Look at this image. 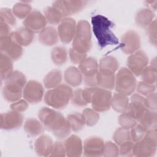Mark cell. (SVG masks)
I'll return each mask as SVG.
<instances>
[{
	"instance_id": "1",
	"label": "cell",
	"mask_w": 157,
	"mask_h": 157,
	"mask_svg": "<svg viewBox=\"0 0 157 157\" xmlns=\"http://www.w3.org/2000/svg\"><path fill=\"white\" fill-rule=\"evenodd\" d=\"M38 117L44 127L56 138L64 139L71 134V125L60 112L48 107H42L38 112Z\"/></svg>"
},
{
	"instance_id": "2",
	"label": "cell",
	"mask_w": 157,
	"mask_h": 157,
	"mask_svg": "<svg viewBox=\"0 0 157 157\" xmlns=\"http://www.w3.org/2000/svg\"><path fill=\"white\" fill-rule=\"evenodd\" d=\"M91 24L93 33L101 48L119 44L118 39L112 31L114 24L108 18L96 15L91 18Z\"/></svg>"
},
{
	"instance_id": "3",
	"label": "cell",
	"mask_w": 157,
	"mask_h": 157,
	"mask_svg": "<svg viewBox=\"0 0 157 157\" xmlns=\"http://www.w3.org/2000/svg\"><path fill=\"white\" fill-rule=\"evenodd\" d=\"M25 75L18 71H13L4 80L2 94L4 99L10 102L20 100L26 84Z\"/></svg>"
},
{
	"instance_id": "4",
	"label": "cell",
	"mask_w": 157,
	"mask_h": 157,
	"mask_svg": "<svg viewBox=\"0 0 157 157\" xmlns=\"http://www.w3.org/2000/svg\"><path fill=\"white\" fill-rule=\"evenodd\" d=\"M72 93L71 86L66 84H60L48 90L44 94V100L48 106L56 109H62L69 104Z\"/></svg>"
},
{
	"instance_id": "5",
	"label": "cell",
	"mask_w": 157,
	"mask_h": 157,
	"mask_svg": "<svg viewBox=\"0 0 157 157\" xmlns=\"http://www.w3.org/2000/svg\"><path fill=\"white\" fill-rule=\"evenodd\" d=\"M91 32L89 23L85 20H80L76 26L72 48L80 53L86 54L91 47Z\"/></svg>"
},
{
	"instance_id": "6",
	"label": "cell",
	"mask_w": 157,
	"mask_h": 157,
	"mask_svg": "<svg viewBox=\"0 0 157 157\" xmlns=\"http://www.w3.org/2000/svg\"><path fill=\"white\" fill-rule=\"evenodd\" d=\"M137 81L135 75L127 67H122L115 75V88L117 92L126 96L131 95L136 90Z\"/></svg>"
},
{
	"instance_id": "7",
	"label": "cell",
	"mask_w": 157,
	"mask_h": 157,
	"mask_svg": "<svg viewBox=\"0 0 157 157\" xmlns=\"http://www.w3.org/2000/svg\"><path fill=\"white\" fill-rule=\"evenodd\" d=\"M83 81L89 86H96V77L98 72V63L93 57L85 58L78 65Z\"/></svg>"
},
{
	"instance_id": "8",
	"label": "cell",
	"mask_w": 157,
	"mask_h": 157,
	"mask_svg": "<svg viewBox=\"0 0 157 157\" xmlns=\"http://www.w3.org/2000/svg\"><path fill=\"white\" fill-rule=\"evenodd\" d=\"M112 98V94L109 90L95 86L90 102L93 109L98 112L108 110L111 107Z\"/></svg>"
},
{
	"instance_id": "9",
	"label": "cell",
	"mask_w": 157,
	"mask_h": 157,
	"mask_svg": "<svg viewBox=\"0 0 157 157\" xmlns=\"http://www.w3.org/2000/svg\"><path fill=\"white\" fill-rule=\"evenodd\" d=\"M44 88L42 85L36 80L28 81L23 91V97L29 103L36 104L40 102L44 96Z\"/></svg>"
},
{
	"instance_id": "10",
	"label": "cell",
	"mask_w": 157,
	"mask_h": 157,
	"mask_svg": "<svg viewBox=\"0 0 157 157\" xmlns=\"http://www.w3.org/2000/svg\"><path fill=\"white\" fill-rule=\"evenodd\" d=\"M148 57L144 51L139 50L130 55L127 60L128 68L135 75L139 76L147 66Z\"/></svg>"
},
{
	"instance_id": "11",
	"label": "cell",
	"mask_w": 157,
	"mask_h": 157,
	"mask_svg": "<svg viewBox=\"0 0 157 157\" xmlns=\"http://www.w3.org/2000/svg\"><path fill=\"white\" fill-rule=\"evenodd\" d=\"M1 52L7 55L12 60H17L23 54V48L12 38V34L2 36L0 39Z\"/></svg>"
},
{
	"instance_id": "12",
	"label": "cell",
	"mask_w": 157,
	"mask_h": 157,
	"mask_svg": "<svg viewBox=\"0 0 157 157\" xmlns=\"http://www.w3.org/2000/svg\"><path fill=\"white\" fill-rule=\"evenodd\" d=\"M140 44L139 34L133 30L126 31L121 38V49L126 55H131L139 50Z\"/></svg>"
},
{
	"instance_id": "13",
	"label": "cell",
	"mask_w": 157,
	"mask_h": 157,
	"mask_svg": "<svg viewBox=\"0 0 157 157\" xmlns=\"http://www.w3.org/2000/svg\"><path fill=\"white\" fill-rule=\"evenodd\" d=\"M76 22L71 17H65L62 20L58 27L59 39L64 44L72 41L76 31Z\"/></svg>"
},
{
	"instance_id": "14",
	"label": "cell",
	"mask_w": 157,
	"mask_h": 157,
	"mask_svg": "<svg viewBox=\"0 0 157 157\" xmlns=\"http://www.w3.org/2000/svg\"><path fill=\"white\" fill-rule=\"evenodd\" d=\"M47 21L44 14L37 10H33L23 20L24 27L33 33H40L47 25Z\"/></svg>"
},
{
	"instance_id": "15",
	"label": "cell",
	"mask_w": 157,
	"mask_h": 157,
	"mask_svg": "<svg viewBox=\"0 0 157 157\" xmlns=\"http://www.w3.org/2000/svg\"><path fill=\"white\" fill-rule=\"evenodd\" d=\"M86 3V1H56L52 6L58 9L63 17H66L81 11Z\"/></svg>"
},
{
	"instance_id": "16",
	"label": "cell",
	"mask_w": 157,
	"mask_h": 157,
	"mask_svg": "<svg viewBox=\"0 0 157 157\" xmlns=\"http://www.w3.org/2000/svg\"><path fill=\"white\" fill-rule=\"evenodd\" d=\"M23 117L21 112L11 110L1 114V128L10 130L19 128L23 123Z\"/></svg>"
},
{
	"instance_id": "17",
	"label": "cell",
	"mask_w": 157,
	"mask_h": 157,
	"mask_svg": "<svg viewBox=\"0 0 157 157\" xmlns=\"http://www.w3.org/2000/svg\"><path fill=\"white\" fill-rule=\"evenodd\" d=\"M104 140L98 137L87 138L83 144V153L85 156H101L103 155Z\"/></svg>"
},
{
	"instance_id": "18",
	"label": "cell",
	"mask_w": 157,
	"mask_h": 157,
	"mask_svg": "<svg viewBox=\"0 0 157 157\" xmlns=\"http://www.w3.org/2000/svg\"><path fill=\"white\" fill-rule=\"evenodd\" d=\"M157 144L152 142L145 137L134 143L133 155L139 157H149L153 156L156 151Z\"/></svg>"
},
{
	"instance_id": "19",
	"label": "cell",
	"mask_w": 157,
	"mask_h": 157,
	"mask_svg": "<svg viewBox=\"0 0 157 157\" xmlns=\"http://www.w3.org/2000/svg\"><path fill=\"white\" fill-rule=\"evenodd\" d=\"M146 110L144 98L139 93L132 94L130 102L129 103L128 112L138 121Z\"/></svg>"
},
{
	"instance_id": "20",
	"label": "cell",
	"mask_w": 157,
	"mask_h": 157,
	"mask_svg": "<svg viewBox=\"0 0 157 157\" xmlns=\"http://www.w3.org/2000/svg\"><path fill=\"white\" fill-rule=\"evenodd\" d=\"M66 155L69 157L80 156L83 150L82 140L76 135H71L67 137L64 142Z\"/></svg>"
},
{
	"instance_id": "21",
	"label": "cell",
	"mask_w": 157,
	"mask_h": 157,
	"mask_svg": "<svg viewBox=\"0 0 157 157\" xmlns=\"http://www.w3.org/2000/svg\"><path fill=\"white\" fill-rule=\"evenodd\" d=\"M53 145L52 139L47 134H42L36 139L34 143L35 151L39 156H50Z\"/></svg>"
},
{
	"instance_id": "22",
	"label": "cell",
	"mask_w": 157,
	"mask_h": 157,
	"mask_svg": "<svg viewBox=\"0 0 157 157\" xmlns=\"http://www.w3.org/2000/svg\"><path fill=\"white\" fill-rule=\"evenodd\" d=\"M97 85L106 90H112L115 88V72L107 70H98L96 77Z\"/></svg>"
},
{
	"instance_id": "23",
	"label": "cell",
	"mask_w": 157,
	"mask_h": 157,
	"mask_svg": "<svg viewBox=\"0 0 157 157\" xmlns=\"http://www.w3.org/2000/svg\"><path fill=\"white\" fill-rule=\"evenodd\" d=\"M39 41L44 45L52 46L58 43L59 36L58 31L53 26H46L39 34Z\"/></svg>"
},
{
	"instance_id": "24",
	"label": "cell",
	"mask_w": 157,
	"mask_h": 157,
	"mask_svg": "<svg viewBox=\"0 0 157 157\" xmlns=\"http://www.w3.org/2000/svg\"><path fill=\"white\" fill-rule=\"evenodd\" d=\"M12 37L20 45L26 47L32 43L34 35V33L23 26L18 28L16 31L13 32Z\"/></svg>"
},
{
	"instance_id": "25",
	"label": "cell",
	"mask_w": 157,
	"mask_h": 157,
	"mask_svg": "<svg viewBox=\"0 0 157 157\" xmlns=\"http://www.w3.org/2000/svg\"><path fill=\"white\" fill-rule=\"evenodd\" d=\"M64 80L68 85L76 87L79 86L83 80L82 75L78 69L74 66L69 67L66 69L64 74Z\"/></svg>"
},
{
	"instance_id": "26",
	"label": "cell",
	"mask_w": 157,
	"mask_h": 157,
	"mask_svg": "<svg viewBox=\"0 0 157 157\" xmlns=\"http://www.w3.org/2000/svg\"><path fill=\"white\" fill-rule=\"evenodd\" d=\"M129 103V99L126 95L117 92L112 96L111 107L116 112L123 113L128 112Z\"/></svg>"
},
{
	"instance_id": "27",
	"label": "cell",
	"mask_w": 157,
	"mask_h": 157,
	"mask_svg": "<svg viewBox=\"0 0 157 157\" xmlns=\"http://www.w3.org/2000/svg\"><path fill=\"white\" fill-rule=\"evenodd\" d=\"M44 128L40 121L34 118H28L24 124L25 131L31 137H35L42 134L44 131Z\"/></svg>"
},
{
	"instance_id": "28",
	"label": "cell",
	"mask_w": 157,
	"mask_h": 157,
	"mask_svg": "<svg viewBox=\"0 0 157 157\" xmlns=\"http://www.w3.org/2000/svg\"><path fill=\"white\" fill-rule=\"evenodd\" d=\"M155 13L149 8L140 9L136 13L135 21L137 26L141 28L148 27L154 20Z\"/></svg>"
},
{
	"instance_id": "29",
	"label": "cell",
	"mask_w": 157,
	"mask_h": 157,
	"mask_svg": "<svg viewBox=\"0 0 157 157\" xmlns=\"http://www.w3.org/2000/svg\"><path fill=\"white\" fill-rule=\"evenodd\" d=\"M140 124L147 131L156 129L157 125V113L156 112L147 110L142 115L138 121Z\"/></svg>"
},
{
	"instance_id": "30",
	"label": "cell",
	"mask_w": 157,
	"mask_h": 157,
	"mask_svg": "<svg viewBox=\"0 0 157 157\" xmlns=\"http://www.w3.org/2000/svg\"><path fill=\"white\" fill-rule=\"evenodd\" d=\"M62 80V72L59 69L50 71L44 78V86L47 89L54 88L60 85Z\"/></svg>"
},
{
	"instance_id": "31",
	"label": "cell",
	"mask_w": 157,
	"mask_h": 157,
	"mask_svg": "<svg viewBox=\"0 0 157 157\" xmlns=\"http://www.w3.org/2000/svg\"><path fill=\"white\" fill-rule=\"evenodd\" d=\"M13 60L6 54L1 52L0 74L1 80H6L13 72Z\"/></svg>"
},
{
	"instance_id": "32",
	"label": "cell",
	"mask_w": 157,
	"mask_h": 157,
	"mask_svg": "<svg viewBox=\"0 0 157 157\" xmlns=\"http://www.w3.org/2000/svg\"><path fill=\"white\" fill-rule=\"evenodd\" d=\"M51 58L53 63L57 66L64 64L67 60L66 48L62 46L54 47L51 52Z\"/></svg>"
},
{
	"instance_id": "33",
	"label": "cell",
	"mask_w": 157,
	"mask_h": 157,
	"mask_svg": "<svg viewBox=\"0 0 157 157\" xmlns=\"http://www.w3.org/2000/svg\"><path fill=\"white\" fill-rule=\"evenodd\" d=\"M44 12L47 22L51 25H58L63 19V16L60 11L53 6L45 7Z\"/></svg>"
},
{
	"instance_id": "34",
	"label": "cell",
	"mask_w": 157,
	"mask_h": 157,
	"mask_svg": "<svg viewBox=\"0 0 157 157\" xmlns=\"http://www.w3.org/2000/svg\"><path fill=\"white\" fill-rule=\"evenodd\" d=\"M118 61L115 57L112 56H107L102 58L98 63L99 69L107 70L115 73L118 70Z\"/></svg>"
},
{
	"instance_id": "35",
	"label": "cell",
	"mask_w": 157,
	"mask_h": 157,
	"mask_svg": "<svg viewBox=\"0 0 157 157\" xmlns=\"http://www.w3.org/2000/svg\"><path fill=\"white\" fill-rule=\"evenodd\" d=\"M30 4L26 2L21 1L16 3L12 9V12L15 17L20 19H25L32 12Z\"/></svg>"
},
{
	"instance_id": "36",
	"label": "cell",
	"mask_w": 157,
	"mask_h": 157,
	"mask_svg": "<svg viewBox=\"0 0 157 157\" xmlns=\"http://www.w3.org/2000/svg\"><path fill=\"white\" fill-rule=\"evenodd\" d=\"M71 125L72 131L75 132L82 129L85 125V122L82 113L75 112L67 115L66 118Z\"/></svg>"
},
{
	"instance_id": "37",
	"label": "cell",
	"mask_w": 157,
	"mask_h": 157,
	"mask_svg": "<svg viewBox=\"0 0 157 157\" xmlns=\"http://www.w3.org/2000/svg\"><path fill=\"white\" fill-rule=\"evenodd\" d=\"M113 139L117 145H121L123 143L131 140L130 131L129 129L120 127L115 131Z\"/></svg>"
},
{
	"instance_id": "38",
	"label": "cell",
	"mask_w": 157,
	"mask_h": 157,
	"mask_svg": "<svg viewBox=\"0 0 157 157\" xmlns=\"http://www.w3.org/2000/svg\"><path fill=\"white\" fill-rule=\"evenodd\" d=\"M156 68L151 66H147L141 73L142 81L150 84H155L156 83Z\"/></svg>"
},
{
	"instance_id": "39",
	"label": "cell",
	"mask_w": 157,
	"mask_h": 157,
	"mask_svg": "<svg viewBox=\"0 0 157 157\" xmlns=\"http://www.w3.org/2000/svg\"><path fill=\"white\" fill-rule=\"evenodd\" d=\"M82 115L85 124L88 126L95 125L99 119V114L94 109L86 108L83 110Z\"/></svg>"
},
{
	"instance_id": "40",
	"label": "cell",
	"mask_w": 157,
	"mask_h": 157,
	"mask_svg": "<svg viewBox=\"0 0 157 157\" xmlns=\"http://www.w3.org/2000/svg\"><path fill=\"white\" fill-rule=\"evenodd\" d=\"M118 122L121 127L130 129L137 124V121L128 112L121 113L118 118Z\"/></svg>"
},
{
	"instance_id": "41",
	"label": "cell",
	"mask_w": 157,
	"mask_h": 157,
	"mask_svg": "<svg viewBox=\"0 0 157 157\" xmlns=\"http://www.w3.org/2000/svg\"><path fill=\"white\" fill-rule=\"evenodd\" d=\"M147 131L140 124H136L133 126L130 131V138L131 140L133 143H136L142 140L146 133Z\"/></svg>"
},
{
	"instance_id": "42",
	"label": "cell",
	"mask_w": 157,
	"mask_h": 157,
	"mask_svg": "<svg viewBox=\"0 0 157 157\" xmlns=\"http://www.w3.org/2000/svg\"><path fill=\"white\" fill-rule=\"evenodd\" d=\"M136 90L140 95L147 96L155 91L156 85L150 84L141 81L137 83Z\"/></svg>"
},
{
	"instance_id": "43",
	"label": "cell",
	"mask_w": 157,
	"mask_h": 157,
	"mask_svg": "<svg viewBox=\"0 0 157 157\" xmlns=\"http://www.w3.org/2000/svg\"><path fill=\"white\" fill-rule=\"evenodd\" d=\"M1 20L10 26L16 24V19L12 10L9 8H2L0 11Z\"/></svg>"
},
{
	"instance_id": "44",
	"label": "cell",
	"mask_w": 157,
	"mask_h": 157,
	"mask_svg": "<svg viewBox=\"0 0 157 157\" xmlns=\"http://www.w3.org/2000/svg\"><path fill=\"white\" fill-rule=\"evenodd\" d=\"M119 155V148L117 145L112 142L108 141L104 144L103 151L104 156H118Z\"/></svg>"
},
{
	"instance_id": "45",
	"label": "cell",
	"mask_w": 157,
	"mask_h": 157,
	"mask_svg": "<svg viewBox=\"0 0 157 157\" xmlns=\"http://www.w3.org/2000/svg\"><path fill=\"white\" fill-rule=\"evenodd\" d=\"M82 89L78 88L73 91L71 97V102L72 104L78 107H83L87 105L82 95Z\"/></svg>"
},
{
	"instance_id": "46",
	"label": "cell",
	"mask_w": 157,
	"mask_h": 157,
	"mask_svg": "<svg viewBox=\"0 0 157 157\" xmlns=\"http://www.w3.org/2000/svg\"><path fill=\"white\" fill-rule=\"evenodd\" d=\"M66 155V149L64 143L60 141H56L53 143V147L50 156L63 157Z\"/></svg>"
},
{
	"instance_id": "47",
	"label": "cell",
	"mask_w": 157,
	"mask_h": 157,
	"mask_svg": "<svg viewBox=\"0 0 157 157\" xmlns=\"http://www.w3.org/2000/svg\"><path fill=\"white\" fill-rule=\"evenodd\" d=\"M147 33L149 39V41L151 45L156 46V20L155 19L150 25L147 27Z\"/></svg>"
},
{
	"instance_id": "48",
	"label": "cell",
	"mask_w": 157,
	"mask_h": 157,
	"mask_svg": "<svg viewBox=\"0 0 157 157\" xmlns=\"http://www.w3.org/2000/svg\"><path fill=\"white\" fill-rule=\"evenodd\" d=\"M134 143L131 141H128L121 144L119 148V155L121 156H133L132 148Z\"/></svg>"
},
{
	"instance_id": "49",
	"label": "cell",
	"mask_w": 157,
	"mask_h": 157,
	"mask_svg": "<svg viewBox=\"0 0 157 157\" xmlns=\"http://www.w3.org/2000/svg\"><path fill=\"white\" fill-rule=\"evenodd\" d=\"M144 102L147 110L156 112V93L155 92L147 96L144 98Z\"/></svg>"
},
{
	"instance_id": "50",
	"label": "cell",
	"mask_w": 157,
	"mask_h": 157,
	"mask_svg": "<svg viewBox=\"0 0 157 157\" xmlns=\"http://www.w3.org/2000/svg\"><path fill=\"white\" fill-rule=\"evenodd\" d=\"M69 57L71 62L77 64H80L85 58H86V54L80 53L71 48L69 50Z\"/></svg>"
},
{
	"instance_id": "51",
	"label": "cell",
	"mask_w": 157,
	"mask_h": 157,
	"mask_svg": "<svg viewBox=\"0 0 157 157\" xmlns=\"http://www.w3.org/2000/svg\"><path fill=\"white\" fill-rule=\"evenodd\" d=\"M11 109L18 112H22L27 110L28 107V102L25 99H21L13 102L10 105Z\"/></svg>"
},
{
	"instance_id": "52",
	"label": "cell",
	"mask_w": 157,
	"mask_h": 157,
	"mask_svg": "<svg viewBox=\"0 0 157 157\" xmlns=\"http://www.w3.org/2000/svg\"><path fill=\"white\" fill-rule=\"evenodd\" d=\"M10 27L9 25L4 22L1 20L0 21V34L1 37L2 36H10L12 34Z\"/></svg>"
},
{
	"instance_id": "53",
	"label": "cell",
	"mask_w": 157,
	"mask_h": 157,
	"mask_svg": "<svg viewBox=\"0 0 157 157\" xmlns=\"http://www.w3.org/2000/svg\"><path fill=\"white\" fill-rule=\"evenodd\" d=\"M146 2L148 4H150L152 9H154L155 10H156V7H157V1H146Z\"/></svg>"
},
{
	"instance_id": "54",
	"label": "cell",
	"mask_w": 157,
	"mask_h": 157,
	"mask_svg": "<svg viewBox=\"0 0 157 157\" xmlns=\"http://www.w3.org/2000/svg\"><path fill=\"white\" fill-rule=\"evenodd\" d=\"M156 58H154L151 61V64L150 66L155 67V68H156Z\"/></svg>"
}]
</instances>
